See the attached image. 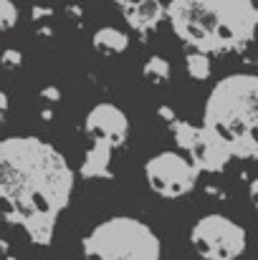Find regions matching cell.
<instances>
[{
	"label": "cell",
	"instance_id": "cell-1",
	"mask_svg": "<svg viewBox=\"0 0 258 260\" xmlns=\"http://www.w3.org/2000/svg\"><path fill=\"white\" fill-rule=\"evenodd\" d=\"M71 189L74 170L56 147L36 137L0 142V217L20 225L31 243L51 245Z\"/></svg>",
	"mask_w": 258,
	"mask_h": 260
},
{
	"label": "cell",
	"instance_id": "cell-2",
	"mask_svg": "<svg viewBox=\"0 0 258 260\" xmlns=\"http://www.w3.org/2000/svg\"><path fill=\"white\" fill-rule=\"evenodd\" d=\"M167 25L187 51L225 56L253 43L258 10L253 0H170Z\"/></svg>",
	"mask_w": 258,
	"mask_h": 260
},
{
	"label": "cell",
	"instance_id": "cell-3",
	"mask_svg": "<svg viewBox=\"0 0 258 260\" xmlns=\"http://www.w3.org/2000/svg\"><path fill=\"white\" fill-rule=\"evenodd\" d=\"M210 137H215L231 157L256 159L258 157V76L251 71H238L223 76L210 88L203 124Z\"/></svg>",
	"mask_w": 258,
	"mask_h": 260
},
{
	"label": "cell",
	"instance_id": "cell-4",
	"mask_svg": "<svg viewBox=\"0 0 258 260\" xmlns=\"http://www.w3.org/2000/svg\"><path fill=\"white\" fill-rule=\"evenodd\" d=\"M81 255L84 260H162V240L147 222L117 215L86 233Z\"/></svg>",
	"mask_w": 258,
	"mask_h": 260
},
{
	"label": "cell",
	"instance_id": "cell-5",
	"mask_svg": "<svg viewBox=\"0 0 258 260\" xmlns=\"http://www.w3.org/2000/svg\"><path fill=\"white\" fill-rule=\"evenodd\" d=\"M190 245L203 260H238L248 248V233L228 215L208 212L190 228Z\"/></svg>",
	"mask_w": 258,
	"mask_h": 260
},
{
	"label": "cell",
	"instance_id": "cell-6",
	"mask_svg": "<svg viewBox=\"0 0 258 260\" xmlns=\"http://www.w3.org/2000/svg\"><path fill=\"white\" fill-rule=\"evenodd\" d=\"M197 167L180 149H165L145 162V182L162 200H182L197 187Z\"/></svg>",
	"mask_w": 258,
	"mask_h": 260
},
{
	"label": "cell",
	"instance_id": "cell-7",
	"mask_svg": "<svg viewBox=\"0 0 258 260\" xmlns=\"http://www.w3.org/2000/svg\"><path fill=\"white\" fill-rule=\"evenodd\" d=\"M172 129V139L177 144L180 152L187 154V159L197 167V172L203 174H218L228 167V162L233 159L231 152L215 139L210 137L203 126H195L187 119H175L170 124Z\"/></svg>",
	"mask_w": 258,
	"mask_h": 260
},
{
	"label": "cell",
	"instance_id": "cell-8",
	"mask_svg": "<svg viewBox=\"0 0 258 260\" xmlns=\"http://www.w3.org/2000/svg\"><path fill=\"white\" fill-rule=\"evenodd\" d=\"M84 134L91 144L106 147L111 152L122 149L129 139V119L117 104L99 101L84 116Z\"/></svg>",
	"mask_w": 258,
	"mask_h": 260
},
{
	"label": "cell",
	"instance_id": "cell-9",
	"mask_svg": "<svg viewBox=\"0 0 258 260\" xmlns=\"http://www.w3.org/2000/svg\"><path fill=\"white\" fill-rule=\"evenodd\" d=\"M91 46L96 53L101 56H122L129 51L132 46V38L124 28H117V25H99L94 33H91Z\"/></svg>",
	"mask_w": 258,
	"mask_h": 260
},
{
	"label": "cell",
	"instance_id": "cell-10",
	"mask_svg": "<svg viewBox=\"0 0 258 260\" xmlns=\"http://www.w3.org/2000/svg\"><path fill=\"white\" fill-rule=\"evenodd\" d=\"M109 165H111V149L99 147V144H91L86 149L81 165H79V174L84 179H111Z\"/></svg>",
	"mask_w": 258,
	"mask_h": 260
},
{
	"label": "cell",
	"instance_id": "cell-11",
	"mask_svg": "<svg viewBox=\"0 0 258 260\" xmlns=\"http://www.w3.org/2000/svg\"><path fill=\"white\" fill-rule=\"evenodd\" d=\"M172 76V63L165 58V56H150L145 63H142V79L152 86H162L167 84Z\"/></svg>",
	"mask_w": 258,
	"mask_h": 260
},
{
	"label": "cell",
	"instance_id": "cell-12",
	"mask_svg": "<svg viewBox=\"0 0 258 260\" xmlns=\"http://www.w3.org/2000/svg\"><path fill=\"white\" fill-rule=\"evenodd\" d=\"M185 71L192 81H208L213 74V61L208 53L200 51H187L185 53Z\"/></svg>",
	"mask_w": 258,
	"mask_h": 260
},
{
	"label": "cell",
	"instance_id": "cell-13",
	"mask_svg": "<svg viewBox=\"0 0 258 260\" xmlns=\"http://www.w3.org/2000/svg\"><path fill=\"white\" fill-rule=\"evenodd\" d=\"M20 23V8L15 0H0V33L13 30Z\"/></svg>",
	"mask_w": 258,
	"mask_h": 260
},
{
	"label": "cell",
	"instance_id": "cell-14",
	"mask_svg": "<svg viewBox=\"0 0 258 260\" xmlns=\"http://www.w3.org/2000/svg\"><path fill=\"white\" fill-rule=\"evenodd\" d=\"M0 66L5 71H18L23 66V51L20 48H3L0 51Z\"/></svg>",
	"mask_w": 258,
	"mask_h": 260
},
{
	"label": "cell",
	"instance_id": "cell-15",
	"mask_svg": "<svg viewBox=\"0 0 258 260\" xmlns=\"http://www.w3.org/2000/svg\"><path fill=\"white\" fill-rule=\"evenodd\" d=\"M41 99H43L48 106H51V104H59V101H61V88L53 86V84H48V86L41 88Z\"/></svg>",
	"mask_w": 258,
	"mask_h": 260
},
{
	"label": "cell",
	"instance_id": "cell-16",
	"mask_svg": "<svg viewBox=\"0 0 258 260\" xmlns=\"http://www.w3.org/2000/svg\"><path fill=\"white\" fill-rule=\"evenodd\" d=\"M157 116H160V119H162V121H165V124L170 126L172 121L177 119V111L172 109L170 104H160V106H157Z\"/></svg>",
	"mask_w": 258,
	"mask_h": 260
},
{
	"label": "cell",
	"instance_id": "cell-17",
	"mask_svg": "<svg viewBox=\"0 0 258 260\" xmlns=\"http://www.w3.org/2000/svg\"><path fill=\"white\" fill-rule=\"evenodd\" d=\"M8 111H10V99H8L5 91H0V119H5Z\"/></svg>",
	"mask_w": 258,
	"mask_h": 260
},
{
	"label": "cell",
	"instance_id": "cell-18",
	"mask_svg": "<svg viewBox=\"0 0 258 260\" xmlns=\"http://www.w3.org/2000/svg\"><path fill=\"white\" fill-rule=\"evenodd\" d=\"M205 192L213 194L215 200H225V189L223 187H215V184H205Z\"/></svg>",
	"mask_w": 258,
	"mask_h": 260
},
{
	"label": "cell",
	"instance_id": "cell-19",
	"mask_svg": "<svg viewBox=\"0 0 258 260\" xmlns=\"http://www.w3.org/2000/svg\"><path fill=\"white\" fill-rule=\"evenodd\" d=\"M41 119H43V121H51V119H53V111H51V109H43V111H41Z\"/></svg>",
	"mask_w": 258,
	"mask_h": 260
},
{
	"label": "cell",
	"instance_id": "cell-20",
	"mask_svg": "<svg viewBox=\"0 0 258 260\" xmlns=\"http://www.w3.org/2000/svg\"><path fill=\"white\" fill-rule=\"evenodd\" d=\"M0 250H3V253H8V243H5V240H0Z\"/></svg>",
	"mask_w": 258,
	"mask_h": 260
}]
</instances>
